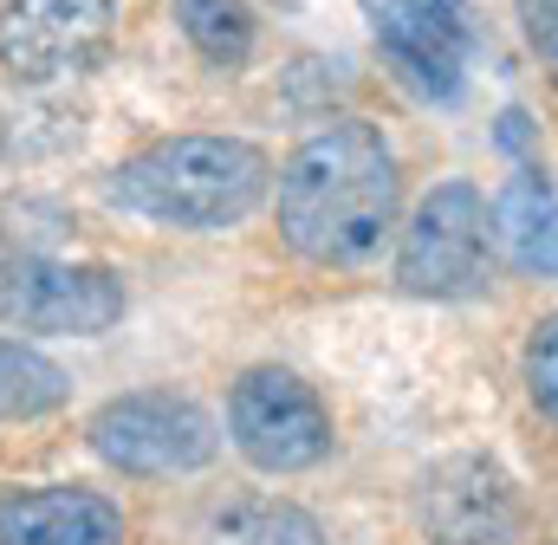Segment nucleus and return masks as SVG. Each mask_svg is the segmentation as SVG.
<instances>
[{
  "label": "nucleus",
  "instance_id": "f257e3e1",
  "mask_svg": "<svg viewBox=\"0 0 558 545\" xmlns=\"http://www.w3.org/2000/svg\"><path fill=\"white\" fill-rule=\"evenodd\" d=\"M397 228V156L384 131L344 118L279 169V234L312 267H371Z\"/></svg>",
  "mask_w": 558,
  "mask_h": 545
},
{
  "label": "nucleus",
  "instance_id": "f03ea898",
  "mask_svg": "<svg viewBox=\"0 0 558 545\" xmlns=\"http://www.w3.org/2000/svg\"><path fill=\"white\" fill-rule=\"evenodd\" d=\"M267 175L274 169L247 136H162V143L118 162L111 195L143 221L221 234L260 208Z\"/></svg>",
  "mask_w": 558,
  "mask_h": 545
},
{
  "label": "nucleus",
  "instance_id": "7ed1b4c3",
  "mask_svg": "<svg viewBox=\"0 0 558 545\" xmlns=\"http://www.w3.org/2000/svg\"><path fill=\"white\" fill-rule=\"evenodd\" d=\"M494 221L487 202L468 182H441L428 189L403 228V254H397V279L416 299H468L487 286V261H494Z\"/></svg>",
  "mask_w": 558,
  "mask_h": 545
},
{
  "label": "nucleus",
  "instance_id": "20e7f679",
  "mask_svg": "<svg viewBox=\"0 0 558 545\" xmlns=\"http://www.w3.org/2000/svg\"><path fill=\"white\" fill-rule=\"evenodd\" d=\"M92 448L124 474H195L215 461L221 435L202 403L169 390H137V397H111L92 415Z\"/></svg>",
  "mask_w": 558,
  "mask_h": 545
},
{
  "label": "nucleus",
  "instance_id": "39448f33",
  "mask_svg": "<svg viewBox=\"0 0 558 545\" xmlns=\"http://www.w3.org/2000/svg\"><path fill=\"white\" fill-rule=\"evenodd\" d=\"M228 428H234V448L260 468V474H299V468H318L325 448H331V415L312 397V384H299L292 371L260 364L234 384L228 397Z\"/></svg>",
  "mask_w": 558,
  "mask_h": 545
},
{
  "label": "nucleus",
  "instance_id": "423d86ee",
  "mask_svg": "<svg viewBox=\"0 0 558 545\" xmlns=\"http://www.w3.org/2000/svg\"><path fill=\"white\" fill-rule=\"evenodd\" d=\"M118 26L111 0H7L0 7V65L20 85H59L105 59Z\"/></svg>",
  "mask_w": 558,
  "mask_h": 545
},
{
  "label": "nucleus",
  "instance_id": "0eeeda50",
  "mask_svg": "<svg viewBox=\"0 0 558 545\" xmlns=\"http://www.w3.org/2000/svg\"><path fill=\"white\" fill-rule=\"evenodd\" d=\"M124 318V286L105 267L72 261H7L0 267V325L52 331V338H98Z\"/></svg>",
  "mask_w": 558,
  "mask_h": 545
},
{
  "label": "nucleus",
  "instance_id": "6e6552de",
  "mask_svg": "<svg viewBox=\"0 0 558 545\" xmlns=\"http://www.w3.org/2000/svg\"><path fill=\"white\" fill-rule=\"evenodd\" d=\"M416 526L428 545H513L520 540V494L500 461L448 455L422 474Z\"/></svg>",
  "mask_w": 558,
  "mask_h": 545
},
{
  "label": "nucleus",
  "instance_id": "1a4fd4ad",
  "mask_svg": "<svg viewBox=\"0 0 558 545\" xmlns=\"http://www.w3.org/2000/svg\"><path fill=\"white\" fill-rule=\"evenodd\" d=\"M371 13H377V46L390 52V65L422 98H454L461 92L468 33H461L448 0H371Z\"/></svg>",
  "mask_w": 558,
  "mask_h": 545
},
{
  "label": "nucleus",
  "instance_id": "9d476101",
  "mask_svg": "<svg viewBox=\"0 0 558 545\" xmlns=\"http://www.w3.org/2000/svg\"><path fill=\"white\" fill-rule=\"evenodd\" d=\"M0 545H124V513L85 487H26L0 500Z\"/></svg>",
  "mask_w": 558,
  "mask_h": 545
},
{
  "label": "nucleus",
  "instance_id": "9b49d317",
  "mask_svg": "<svg viewBox=\"0 0 558 545\" xmlns=\"http://www.w3.org/2000/svg\"><path fill=\"white\" fill-rule=\"evenodd\" d=\"M487 221H494L500 254H507L520 272H546V279H558V189L546 182V175H513V182L494 195Z\"/></svg>",
  "mask_w": 558,
  "mask_h": 545
},
{
  "label": "nucleus",
  "instance_id": "f8f14e48",
  "mask_svg": "<svg viewBox=\"0 0 558 545\" xmlns=\"http://www.w3.org/2000/svg\"><path fill=\"white\" fill-rule=\"evenodd\" d=\"M195 545H325V526L305 507H292V500L247 494V500H221L202 520Z\"/></svg>",
  "mask_w": 558,
  "mask_h": 545
},
{
  "label": "nucleus",
  "instance_id": "ddd939ff",
  "mask_svg": "<svg viewBox=\"0 0 558 545\" xmlns=\"http://www.w3.org/2000/svg\"><path fill=\"white\" fill-rule=\"evenodd\" d=\"M72 397V377L39 358L33 344H13L0 338V422H33V415H52V409Z\"/></svg>",
  "mask_w": 558,
  "mask_h": 545
},
{
  "label": "nucleus",
  "instance_id": "4468645a",
  "mask_svg": "<svg viewBox=\"0 0 558 545\" xmlns=\"http://www.w3.org/2000/svg\"><path fill=\"white\" fill-rule=\"evenodd\" d=\"M175 26L208 65H247L254 52V13L247 0H175Z\"/></svg>",
  "mask_w": 558,
  "mask_h": 545
},
{
  "label": "nucleus",
  "instance_id": "2eb2a0df",
  "mask_svg": "<svg viewBox=\"0 0 558 545\" xmlns=\"http://www.w3.org/2000/svg\"><path fill=\"white\" fill-rule=\"evenodd\" d=\"M526 397L539 403V415L558 422V312L533 325L526 338Z\"/></svg>",
  "mask_w": 558,
  "mask_h": 545
},
{
  "label": "nucleus",
  "instance_id": "dca6fc26",
  "mask_svg": "<svg viewBox=\"0 0 558 545\" xmlns=\"http://www.w3.org/2000/svg\"><path fill=\"white\" fill-rule=\"evenodd\" d=\"M520 26H526L539 65L553 72V85H558V0H520Z\"/></svg>",
  "mask_w": 558,
  "mask_h": 545
}]
</instances>
